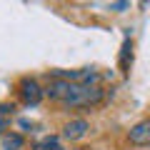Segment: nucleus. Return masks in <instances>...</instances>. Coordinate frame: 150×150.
I'll use <instances>...</instances> for the list:
<instances>
[{"label": "nucleus", "instance_id": "7", "mask_svg": "<svg viewBox=\"0 0 150 150\" xmlns=\"http://www.w3.org/2000/svg\"><path fill=\"white\" fill-rule=\"evenodd\" d=\"M33 150H63V145H60V138H55V135H48V138L38 140V143L33 145Z\"/></svg>", "mask_w": 150, "mask_h": 150}, {"label": "nucleus", "instance_id": "8", "mask_svg": "<svg viewBox=\"0 0 150 150\" xmlns=\"http://www.w3.org/2000/svg\"><path fill=\"white\" fill-rule=\"evenodd\" d=\"M13 112H15L13 105L0 103V133H5V130H8V125H10V120H13Z\"/></svg>", "mask_w": 150, "mask_h": 150}, {"label": "nucleus", "instance_id": "4", "mask_svg": "<svg viewBox=\"0 0 150 150\" xmlns=\"http://www.w3.org/2000/svg\"><path fill=\"white\" fill-rule=\"evenodd\" d=\"M128 138L133 145H150V120H143V123L133 125Z\"/></svg>", "mask_w": 150, "mask_h": 150}, {"label": "nucleus", "instance_id": "3", "mask_svg": "<svg viewBox=\"0 0 150 150\" xmlns=\"http://www.w3.org/2000/svg\"><path fill=\"white\" fill-rule=\"evenodd\" d=\"M88 130H90L88 120L75 118V120H70V123H65V128H63V138H65V140H83V138L88 135Z\"/></svg>", "mask_w": 150, "mask_h": 150}, {"label": "nucleus", "instance_id": "9", "mask_svg": "<svg viewBox=\"0 0 150 150\" xmlns=\"http://www.w3.org/2000/svg\"><path fill=\"white\" fill-rule=\"evenodd\" d=\"M78 150H85V148H78Z\"/></svg>", "mask_w": 150, "mask_h": 150}, {"label": "nucleus", "instance_id": "5", "mask_svg": "<svg viewBox=\"0 0 150 150\" xmlns=\"http://www.w3.org/2000/svg\"><path fill=\"white\" fill-rule=\"evenodd\" d=\"M130 63H133V43L125 40L123 48H120V70H123L125 75H128V70H130Z\"/></svg>", "mask_w": 150, "mask_h": 150}, {"label": "nucleus", "instance_id": "6", "mask_svg": "<svg viewBox=\"0 0 150 150\" xmlns=\"http://www.w3.org/2000/svg\"><path fill=\"white\" fill-rule=\"evenodd\" d=\"M23 135L18 133H3V150H20L23 148Z\"/></svg>", "mask_w": 150, "mask_h": 150}, {"label": "nucleus", "instance_id": "2", "mask_svg": "<svg viewBox=\"0 0 150 150\" xmlns=\"http://www.w3.org/2000/svg\"><path fill=\"white\" fill-rule=\"evenodd\" d=\"M20 98L25 105H38L43 100V88L38 85V80H33V78H23L20 80Z\"/></svg>", "mask_w": 150, "mask_h": 150}, {"label": "nucleus", "instance_id": "1", "mask_svg": "<svg viewBox=\"0 0 150 150\" xmlns=\"http://www.w3.org/2000/svg\"><path fill=\"white\" fill-rule=\"evenodd\" d=\"M105 90L100 85H83V83H73L70 85V93L65 95L63 105H70V108H90V105H98L103 100Z\"/></svg>", "mask_w": 150, "mask_h": 150}]
</instances>
